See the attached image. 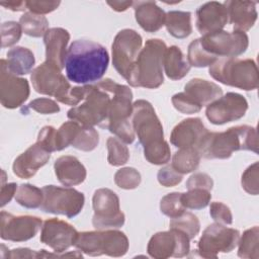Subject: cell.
<instances>
[{
    "instance_id": "277c9868",
    "label": "cell",
    "mask_w": 259,
    "mask_h": 259,
    "mask_svg": "<svg viewBox=\"0 0 259 259\" xmlns=\"http://www.w3.org/2000/svg\"><path fill=\"white\" fill-rule=\"evenodd\" d=\"M166 44L159 38H150L141 50L127 83L133 87L158 88L163 84V58Z\"/></svg>"
},
{
    "instance_id": "60d3db41",
    "label": "cell",
    "mask_w": 259,
    "mask_h": 259,
    "mask_svg": "<svg viewBox=\"0 0 259 259\" xmlns=\"http://www.w3.org/2000/svg\"><path fill=\"white\" fill-rule=\"evenodd\" d=\"M161 211L170 219L176 218L185 211V207L181 202V193L172 192L165 195L160 202Z\"/></svg>"
},
{
    "instance_id": "9a60e30c",
    "label": "cell",
    "mask_w": 259,
    "mask_h": 259,
    "mask_svg": "<svg viewBox=\"0 0 259 259\" xmlns=\"http://www.w3.org/2000/svg\"><path fill=\"white\" fill-rule=\"evenodd\" d=\"M190 239L181 231L171 229L152 236L148 243L149 255L156 259L185 257L190 251Z\"/></svg>"
},
{
    "instance_id": "74e56055",
    "label": "cell",
    "mask_w": 259,
    "mask_h": 259,
    "mask_svg": "<svg viewBox=\"0 0 259 259\" xmlns=\"http://www.w3.org/2000/svg\"><path fill=\"white\" fill-rule=\"evenodd\" d=\"M98 143H99V135L97 131L93 126L81 125L71 146L81 151L90 152L97 147Z\"/></svg>"
},
{
    "instance_id": "8d00e7d4",
    "label": "cell",
    "mask_w": 259,
    "mask_h": 259,
    "mask_svg": "<svg viewBox=\"0 0 259 259\" xmlns=\"http://www.w3.org/2000/svg\"><path fill=\"white\" fill-rule=\"evenodd\" d=\"M210 198V192L201 188H193L185 193H181V202L185 208L189 209L204 208L208 205Z\"/></svg>"
},
{
    "instance_id": "603a6c76",
    "label": "cell",
    "mask_w": 259,
    "mask_h": 259,
    "mask_svg": "<svg viewBox=\"0 0 259 259\" xmlns=\"http://www.w3.org/2000/svg\"><path fill=\"white\" fill-rule=\"evenodd\" d=\"M70 39L68 30L62 27L50 28L44 35L46 46V62L56 66L60 70L65 68L67 45Z\"/></svg>"
},
{
    "instance_id": "ffe728a7",
    "label": "cell",
    "mask_w": 259,
    "mask_h": 259,
    "mask_svg": "<svg viewBox=\"0 0 259 259\" xmlns=\"http://www.w3.org/2000/svg\"><path fill=\"white\" fill-rule=\"evenodd\" d=\"M208 131L200 118H187L174 126L170 136V142L179 149L194 148L198 151Z\"/></svg>"
},
{
    "instance_id": "f35d334b",
    "label": "cell",
    "mask_w": 259,
    "mask_h": 259,
    "mask_svg": "<svg viewBox=\"0 0 259 259\" xmlns=\"http://www.w3.org/2000/svg\"><path fill=\"white\" fill-rule=\"evenodd\" d=\"M80 127H81V124L74 120H70L63 123L56 131V137H55L56 151H61L71 146Z\"/></svg>"
},
{
    "instance_id": "ab89813d",
    "label": "cell",
    "mask_w": 259,
    "mask_h": 259,
    "mask_svg": "<svg viewBox=\"0 0 259 259\" xmlns=\"http://www.w3.org/2000/svg\"><path fill=\"white\" fill-rule=\"evenodd\" d=\"M114 182L122 189H135L141 183V174L132 167L121 168L115 172Z\"/></svg>"
},
{
    "instance_id": "681fc988",
    "label": "cell",
    "mask_w": 259,
    "mask_h": 259,
    "mask_svg": "<svg viewBox=\"0 0 259 259\" xmlns=\"http://www.w3.org/2000/svg\"><path fill=\"white\" fill-rule=\"evenodd\" d=\"M56 131L57 130L51 125L44 126L39 131L38 137L36 140V143H38L40 146H42L50 153L56 151V144H55Z\"/></svg>"
},
{
    "instance_id": "1f68e13d",
    "label": "cell",
    "mask_w": 259,
    "mask_h": 259,
    "mask_svg": "<svg viewBox=\"0 0 259 259\" xmlns=\"http://www.w3.org/2000/svg\"><path fill=\"white\" fill-rule=\"evenodd\" d=\"M259 228L257 226L246 230L239 239L238 256L244 259L259 258Z\"/></svg>"
},
{
    "instance_id": "7bdbcfd3",
    "label": "cell",
    "mask_w": 259,
    "mask_h": 259,
    "mask_svg": "<svg viewBox=\"0 0 259 259\" xmlns=\"http://www.w3.org/2000/svg\"><path fill=\"white\" fill-rule=\"evenodd\" d=\"M258 162H255L251 166H249L245 172L242 174V187L244 190L252 195H257L259 192V168H258Z\"/></svg>"
},
{
    "instance_id": "3957f363",
    "label": "cell",
    "mask_w": 259,
    "mask_h": 259,
    "mask_svg": "<svg viewBox=\"0 0 259 259\" xmlns=\"http://www.w3.org/2000/svg\"><path fill=\"white\" fill-rule=\"evenodd\" d=\"M239 150L258 153L255 127L244 124L232 126L225 132H208L198 148L200 156L205 159H228Z\"/></svg>"
},
{
    "instance_id": "f1b7e54d",
    "label": "cell",
    "mask_w": 259,
    "mask_h": 259,
    "mask_svg": "<svg viewBox=\"0 0 259 259\" xmlns=\"http://www.w3.org/2000/svg\"><path fill=\"white\" fill-rule=\"evenodd\" d=\"M9 72L16 76L26 75L30 73L34 66L35 59L33 53L23 47H14L7 52L5 60Z\"/></svg>"
},
{
    "instance_id": "484cf974",
    "label": "cell",
    "mask_w": 259,
    "mask_h": 259,
    "mask_svg": "<svg viewBox=\"0 0 259 259\" xmlns=\"http://www.w3.org/2000/svg\"><path fill=\"white\" fill-rule=\"evenodd\" d=\"M58 180L65 186L81 184L87 175L84 165L74 156H61L54 164Z\"/></svg>"
},
{
    "instance_id": "bcb514c9",
    "label": "cell",
    "mask_w": 259,
    "mask_h": 259,
    "mask_svg": "<svg viewBox=\"0 0 259 259\" xmlns=\"http://www.w3.org/2000/svg\"><path fill=\"white\" fill-rule=\"evenodd\" d=\"M172 104L173 106L180 111L181 113L184 114H192L200 111V107L195 105L185 94L184 92H179L176 93L172 96Z\"/></svg>"
},
{
    "instance_id": "ba28073f",
    "label": "cell",
    "mask_w": 259,
    "mask_h": 259,
    "mask_svg": "<svg viewBox=\"0 0 259 259\" xmlns=\"http://www.w3.org/2000/svg\"><path fill=\"white\" fill-rule=\"evenodd\" d=\"M74 246L89 256L121 257L128 250V239L117 230H99L78 233Z\"/></svg>"
},
{
    "instance_id": "2e32d148",
    "label": "cell",
    "mask_w": 259,
    "mask_h": 259,
    "mask_svg": "<svg viewBox=\"0 0 259 259\" xmlns=\"http://www.w3.org/2000/svg\"><path fill=\"white\" fill-rule=\"evenodd\" d=\"M248 109V102L244 96L235 92H228L209 103L205 109L207 119L213 124H224L243 117Z\"/></svg>"
},
{
    "instance_id": "d6986e66",
    "label": "cell",
    "mask_w": 259,
    "mask_h": 259,
    "mask_svg": "<svg viewBox=\"0 0 259 259\" xmlns=\"http://www.w3.org/2000/svg\"><path fill=\"white\" fill-rule=\"evenodd\" d=\"M77 235V230L69 223L59 219H49L42 224L39 240L54 252H65L74 246Z\"/></svg>"
},
{
    "instance_id": "83f0119b",
    "label": "cell",
    "mask_w": 259,
    "mask_h": 259,
    "mask_svg": "<svg viewBox=\"0 0 259 259\" xmlns=\"http://www.w3.org/2000/svg\"><path fill=\"white\" fill-rule=\"evenodd\" d=\"M163 68L169 79L180 80L188 74L191 66L185 59L181 50L176 46H172L165 51Z\"/></svg>"
},
{
    "instance_id": "9c48e42d",
    "label": "cell",
    "mask_w": 259,
    "mask_h": 259,
    "mask_svg": "<svg viewBox=\"0 0 259 259\" xmlns=\"http://www.w3.org/2000/svg\"><path fill=\"white\" fill-rule=\"evenodd\" d=\"M30 80L37 93L54 96L58 101L71 105L72 86L56 66L48 62L42 63L33 69Z\"/></svg>"
},
{
    "instance_id": "5b68a950",
    "label": "cell",
    "mask_w": 259,
    "mask_h": 259,
    "mask_svg": "<svg viewBox=\"0 0 259 259\" xmlns=\"http://www.w3.org/2000/svg\"><path fill=\"white\" fill-rule=\"evenodd\" d=\"M83 102L73 106L67 116L83 126L99 125L102 127L108 116L111 92L104 79L93 84L83 85Z\"/></svg>"
},
{
    "instance_id": "e575fe53",
    "label": "cell",
    "mask_w": 259,
    "mask_h": 259,
    "mask_svg": "<svg viewBox=\"0 0 259 259\" xmlns=\"http://www.w3.org/2000/svg\"><path fill=\"white\" fill-rule=\"evenodd\" d=\"M170 228L181 231L191 240L199 233L200 223L196 215L191 212L184 211L180 215L171 219Z\"/></svg>"
},
{
    "instance_id": "9f6ffc18",
    "label": "cell",
    "mask_w": 259,
    "mask_h": 259,
    "mask_svg": "<svg viewBox=\"0 0 259 259\" xmlns=\"http://www.w3.org/2000/svg\"><path fill=\"white\" fill-rule=\"evenodd\" d=\"M133 1H107V4L115 11L121 12L133 6Z\"/></svg>"
},
{
    "instance_id": "cb8c5ba5",
    "label": "cell",
    "mask_w": 259,
    "mask_h": 259,
    "mask_svg": "<svg viewBox=\"0 0 259 259\" xmlns=\"http://www.w3.org/2000/svg\"><path fill=\"white\" fill-rule=\"evenodd\" d=\"M228 12V19L233 24L234 31L249 30L257 19L256 3L253 1L232 0L223 3Z\"/></svg>"
},
{
    "instance_id": "f546056e",
    "label": "cell",
    "mask_w": 259,
    "mask_h": 259,
    "mask_svg": "<svg viewBox=\"0 0 259 259\" xmlns=\"http://www.w3.org/2000/svg\"><path fill=\"white\" fill-rule=\"evenodd\" d=\"M168 32L176 38H185L192 32L191 13L173 10L166 13L165 24Z\"/></svg>"
},
{
    "instance_id": "ac0fdd59",
    "label": "cell",
    "mask_w": 259,
    "mask_h": 259,
    "mask_svg": "<svg viewBox=\"0 0 259 259\" xmlns=\"http://www.w3.org/2000/svg\"><path fill=\"white\" fill-rule=\"evenodd\" d=\"M29 96V85L26 79L9 72L5 59H1L0 101L5 108L19 107Z\"/></svg>"
},
{
    "instance_id": "4dcf8cb0",
    "label": "cell",
    "mask_w": 259,
    "mask_h": 259,
    "mask_svg": "<svg viewBox=\"0 0 259 259\" xmlns=\"http://www.w3.org/2000/svg\"><path fill=\"white\" fill-rule=\"evenodd\" d=\"M200 154L194 148H183L177 151L172 158V167L180 174H187L197 169L200 162Z\"/></svg>"
},
{
    "instance_id": "7402d4cb",
    "label": "cell",
    "mask_w": 259,
    "mask_h": 259,
    "mask_svg": "<svg viewBox=\"0 0 259 259\" xmlns=\"http://www.w3.org/2000/svg\"><path fill=\"white\" fill-rule=\"evenodd\" d=\"M50 157L51 153L38 143H35L14 160L13 173L21 179H28L47 164Z\"/></svg>"
},
{
    "instance_id": "816d5d0a",
    "label": "cell",
    "mask_w": 259,
    "mask_h": 259,
    "mask_svg": "<svg viewBox=\"0 0 259 259\" xmlns=\"http://www.w3.org/2000/svg\"><path fill=\"white\" fill-rule=\"evenodd\" d=\"M17 190V184L16 183H7L4 184L2 183L1 185V190H0V205L3 207L7 203L10 202L12 197L15 195Z\"/></svg>"
},
{
    "instance_id": "c3c4849f",
    "label": "cell",
    "mask_w": 259,
    "mask_h": 259,
    "mask_svg": "<svg viewBox=\"0 0 259 259\" xmlns=\"http://www.w3.org/2000/svg\"><path fill=\"white\" fill-rule=\"evenodd\" d=\"M213 186V180L212 178L202 172H197L192 174L188 180L186 181V187L187 189H193V188H201L210 191Z\"/></svg>"
},
{
    "instance_id": "5bb4252c",
    "label": "cell",
    "mask_w": 259,
    "mask_h": 259,
    "mask_svg": "<svg viewBox=\"0 0 259 259\" xmlns=\"http://www.w3.org/2000/svg\"><path fill=\"white\" fill-rule=\"evenodd\" d=\"M240 232L222 224L209 225L197 242V252L203 258H217L219 253H228L236 248Z\"/></svg>"
},
{
    "instance_id": "6da1fadb",
    "label": "cell",
    "mask_w": 259,
    "mask_h": 259,
    "mask_svg": "<svg viewBox=\"0 0 259 259\" xmlns=\"http://www.w3.org/2000/svg\"><path fill=\"white\" fill-rule=\"evenodd\" d=\"M108 63L109 56L103 46L89 39H77L67 51L66 75L74 83L93 84L103 77Z\"/></svg>"
},
{
    "instance_id": "db71d44e",
    "label": "cell",
    "mask_w": 259,
    "mask_h": 259,
    "mask_svg": "<svg viewBox=\"0 0 259 259\" xmlns=\"http://www.w3.org/2000/svg\"><path fill=\"white\" fill-rule=\"evenodd\" d=\"M7 258H37V251L28 248H16L9 251Z\"/></svg>"
},
{
    "instance_id": "b9f144b4",
    "label": "cell",
    "mask_w": 259,
    "mask_h": 259,
    "mask_svg": "<svg viewBox=\"0 0 259 259\" xmlns=\"http://www.w3.org/2000/svg\"><path fill=\"white\" fill-rule=\"evenodd\" d=\"M22 29L19 23L15 21H6L1 24V42L2 48L15 45L21 37Z\"/></svg>"
},
{
    "instance_id": "f6af8a7d",
    "label": "cell",
    "mask_w": 259,
    "mask_h": 259,
    "mask_svg": "<svg viewBox=\"0 0 259 259\" xmlns=\"http://www.w3.org/2000/svg\"><path fill=\"white\" fill-rule=\"evenodd\" d=\"M182 174L177 172L172 165L162 167L157 174L158 182L165 187H173L182 181Z\"/></svg>"
},
{
    "instance_id": "44dd1931",
    "label": "cell",
    "mask_w": 259,
    "mask_h": 259,
    "mask_svg": "<svg viewBox=\"0 0 259 259\" xmlns=\"http://www.w3.org/2000/svg\"><path fill=\"white\" fill-rule=\"evenodd\" d=\"M228 22V12L223 3L211 1L199 6L196 10V28L202 34L223 30Z\"/></svg>"
},
{
    "instance_id": "4316f807",
    "label": "cell",
    "mask_w": 259,
    "mask_h": 259,
    "mask_svg": "<svg viewBox=\"0 0 259 259\" xmlns=\"http://www.w3.org/2000/svg\"><path fill=\"white\" fill-rule=\"evenodd\" d=\"M184 94L197 106L202 108L223 95L222 88L210 81L194 78L184 86Z\"/></svg>"
},
{
    "instance_id": "836d02e7",
    "label": "cell",
    "mask_w": 259,
    "mask_h": 259,
    "mask_svg": "<svg viewBox=\"0 0 259 259\" xmlns=\"http://www.w3.org/2000/svg\"><path fill=\"white\" fill-rule=\"evenodd\" d=\"M44 199L42 189L32 184H21L17 187L15 200L18 204L26 208L40 207Z\"/></svg>"
},
{
    "instance_id": "7c38bea8",
    "label": "cell",
    "mask_w": 259,
    "mask_h": 259,
    "mask_svg": "<svg viewBox=\"0 0 259 259\" xmlns=\"http://www.w3.org/2000/svg\"><path fill=\"white\" fill-rule=\"evenodd\" d=\"M142 36L134 29L125 28L117 32L112 42V65L126 81L142 50Z\"/></svg>"
},
{
    "instance_id": "8fae6325",
    "label": "cell",
    "mask_w": 259,
    "mask_h": 259,
    "mask_svg": "<svg viewBox=\"0 0 259 259\" xmlns=\"http://www.w3.org/2000/svg\"><path fill=\"white\" fill-rule=\"evenodd\" d=\"M41 189L44 199L40 209L45 212L73 218L80 213L84 206V194L74 188L47 185Z\"/></svg>"
},
{
    "instance_id": "8992f818",
    "label": "cell",
    "mask_w": 259,
    "mask_h": 259,
    "mask_svg": "<svg viewBox=\"0 0 259 259\" xmlns=\"http://www.w3.org/2000/svg\"><path fill=\"white\" fill-rule=\"evenodd\" d=\"M104 80L111 92V101L107 119L102 127L107 128L123 143L132 144L136 136L130 121L133 113V92L125 85L118 84L108 78Z\"/></svg>"
},
{
    "instance_id": "d590c367",
    "label": "cell",
    "mask_w": 259,
    "mask_h": 259,
    "mask_svg": "<svg viewBox=\"0 0 259 259\" xmlns=\"http://www.w3.org/2000/svg\"><path fill=\"white\" fill-rule=\"evenodd\" d=\"M107 146V161L112 166H121L125 164L130 158V152L124 143L116 137L108 138Z\"/></svg>"
},
{
    "instance_id": "30bf717a",
    "label": "cell",
    "mask_w": 259,
    "mask_h": 259,
    "mask_svg": "<svg viewBox=\"0 0 259 259\" xmlns=\"http://www.w3.org/2000/svg\"><path fill=\"white\" fill-rule=\"evenodd\" d=\"M200 48L215 61L220 58H236L246 52L249 38L241 31H218L197 38Z\"/></svg>"
},
{
    "instance_id": "ee69618b",
    "label": "cell",
    "mask_w": 259,
    "mask_h": 259,
    "mask_svg": "<svg viewBox=\"0 0 259 259\" xmlns=\"http://www.w3.org/2000/svg\"><path fill=\"white\" fill-rule=\"evenodd\" d=\"M209 214L215 223L222 225H231L233 223V215L231 209L223 202H211L209 206Z\"/></svg>"
},
{
    "instance_id": "7a4b0ae2",
    "label": "cell",
    "mask_w": 259,
    "mask_h": 259,
    "mask_svg": "<svg viewBox=\"0 0 259 259\" xmlns=\"http://www.w3.org/2000/svg\"><path fill=\"white\" fill-rule=\"evenodd\" d=\"M132 125L148 162L154 165L169 162L171 150L164 140L163 125L149 101L140 99L133 104Z\"/></svg>"
},
{
    "instance_id": "d4e9b609",
    "label": "cell",
    "mask_w": 259,
    "mask_h": 259,
    "mask_svg": "<svg viewBox=\"0 0 259 259\" xmlns=\"http://www.w3.org/2000/svg\"><path fill=\"white\" fill-rule=\"evenodd\" d=\"M135 17L139 25L148 32H155L165 24L166 13L155 1H135Z\"/></svg>"
},
{
    "instance_id": "4fadbf2b",
    "label": "cell",
    "mask_w": 259,
    "mask_h": 259,
    "mask_svg": "<svg viewBox=\"0 0 259 259\" xmlns=\"http://www.w3.org/2000/svg\"><path fill=\"white\" fill-rule=\"evenodd\" d=\"M94 214L92 224L97 230L117 229L124 224V213L119 207V198L108 188L97 189L92 197Z\"/></svg>"
},
{
    "instance_id": "f5cc1de1",
    "label": "cell",
    "mask_w": 259,
    "mask_h": 259,
    "mask_svg": "<svg viewBox=\"0 0 259 259\" xmlns=\"http://www.w3.org/2000/svg\"><path fill=\"white\" fill-rule=\"evenodd\" d=\"M82 258L81 252L78 251H73V252H54V253H49L46 250H39L37 251V258Z\"/></svg>"
},
{
    "instance_id": "d6a6232c",
    "label": "cell",
    "mask_w": 259,
    "mask_h": 259,
    "mask_svg": "<svg viewBox=\"0 0 259 259\" xmlns=\"http://www.w3.org/2000/svg\"><path fill=\"white\" fill-rule=\"evenodd\" d=\"M22 32L32 37H40L49 30V21L44 15L25 12L19 19Z\"/></svg>"
},
{
    "instance_id": "11a10c76",
    "label": "cell",
    "mask_w": 259,
    "mask_h": 259,
    "mask_svg": "<svg viewBox=\"0 0 259 259\" xmlns=\"http://www.w3.org/2000/svg\"><path fill=\"white\" fill-rule=\"evenodd\" d=\"M0 5L12 11H23L26 9V1H1Z\"/></svg>"
},
{
    "instance_id": "f907efd6",
    "label": "cell",
    "mask_w": 259,
    "mask_h": 259,
    "mask_svg": "<svg viewBox=\"0 0 259 259\" xmlns=\"http://www.w3.org/2000/svg\"><path fill=\"white\" fill-rule=\"evenodd\" d=\"M60 1H26V9L29 10V12L35 13V14H47L55 9H57L60 5Z\"/></svg>"
},
{
    "instance_id": "52a82bcc",
    "label": "cell",
    "mask_w": 259,
    "mask_h": 259,
    "mask_svg": "<svg viewBox=\"0 0 259 259\" xmlns=\"http://www.w3.org/2000/svg\"><path fill=\"white\" fill-rule=\"evenodd\" d=\"M208 73L225 85L246 91L255 90L259 85L257 65L251 59L220 58L209 67Z\"/></svg>"
},
{
    "instance_id": "7dc6e473",
    "label": "cell",
    "mask_w": 259,
    "mask_h": 259,
    "mask_svg": "<svg viewBox=\"0 0 259 259\" xmlns=\"http://www.w3.org/2000/svg\"><path fill=\"white\" fill-rule=\"evenodd\" d=\"M28 107L41 114H52L60 111L58 103L50 98H36L29 102Z\"/></svg>"
},
{
    "instance_id": "e0dca14e",
    "label": "cell",
    "mask_w": 259,
    "mask_h": 259,
    "mask_svg": "<svg viewBox=\"0 0 259 259\" xmlns=\"http://www.w3.org/2000/svg\"><path fill=\"white\" fill-rule=\"evenodd\" d=\"M0 237L12 242H24L33 238L42 221L33 215H13L4 210L0 214Z\"/></svg>"
}]
</instances>
